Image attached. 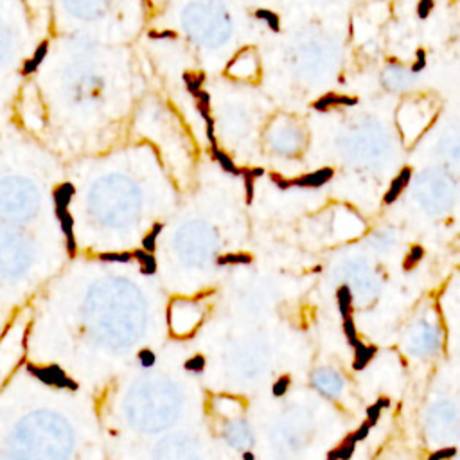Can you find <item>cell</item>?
<instances>
[{
    "mask_svg": "<svg viewBox=\"0 0 460 460\" xmlns=\"http://www.w3.org/2000/svg\"><path fill=\"white\" fill-rule=\"evenodd\" d=\"M431 9H433V0H421L419 6H417V15L421 18H426Z\"/></svg>",
    "mask_w": 460,
    "mask_h": 460,
    "instance_id": "13",
    "label": "cell"
},
{
    "mask_svg": "<svg viewBox=\"0 0 460 460\" xmlns=\"http://www.w3.org/2000/svg\"><path fill=\"white\" fill-rule=\"evenodd\" d=\"M22 335H24V311L11 318L0 313V383L24 360Z\"/></svg>",
    "mask_w": 460,
    "mask_h": 460,
    "instance_id": "2",
    "label": "cell"
},
{
    "mask_svg": "<svg viewBox=\"0 0 460 460\" xmlns=\"http://www.w3.org/2000/svg\"><path fill=\"white\" fill-rule=\"evenodd\" d=\"M356 347H358V353H356V361H354V367H356V369H363V367L369 363V360H371L372 356H374V349L365 347V345H361V343H358Z\"/></svg>",
    "mask_w": 460,
    "mask_h": 460,
    "instance_id": "8",
    "label": "cell"
},
{
    "mask_svg": "<svg viewBox=\"0 0 460 460\" xmlns=\"http://www.w3.org/2000/svg\"><path fill=\"white\" fill-rule=\"evenodd\" d=\"M455 453V449H442V451H437L435 455H431L430 460H442V459H448V457H451V455Z\"/></svg>",
    "mask_w": 460,
    "mask_h": 460,
    "instance_id": "16",
    "label": "cell"
},
{
    "mask_svg": "<svg viewBox=\"0 0 460 460\" xmlns=\"http://www.w3.org/2000/svg\"><path fill=\"white\" fill-rule=\"evenodd\" d=\"M99 261H117V263H124V261H131V254H113V252H108V254H101Z\"/></svg>",
    "mask_w": 460,
    "mask_h": 460,
    "instance_id": "12",
    "label": "cell"
},
{
    "mask_svg": "<svg viewBox=\"0 0 460 460\" xmlns=\"http://www.w3.org/2000/svg\"><path fill=\"white\" fill-rule=\"evenodd\" d=\"M185 367H187L189 371H196V372L201 371V369H203V358H201V356H195L193 360H189L185 363Z\"/></svg>",
    "mask_w": 460,
    "mask_h": 460,
    "instance_id": "14",
    "label": "cell"
},
{
    "mask_svg": "<svg viewBox=\"0 0 460 460\" xmlns=\"http://www.w3.org/2000/svg\"><path fill=\"white\" fill-rule=\"evenodd\" d=\"M185 83H187V88H189V92L193 95L198 94L201 90V85H203V79H205V76L203 74H185Z\"/></svg>",
    "mask_w": 460,
    "mask_h": 460,
    "instance_id": "11",
    "label": "cell"
},
{
    "mask_svg": "<svg viewBox=\"0 0 460 460\" xmlns=\"http://www.w3.org/2000/svg\"><path fill=\"white\" fill-rule=\"evenodd\" d=\"M331 178H333V169H320V171L306 175V177L288 180V183L289 187L291 185H297V187H320V185H324Z\"/></svg>",
    "mask_w": 460,
    "mask_h": 460,
    "instance_id": "3",
    "label": "cell"
},
{
    "mask_svg": "<svg viewBox=\"0 0 460 460\" xmlns=\"http://www.w3.org/2000/svg\"><path fill=\"white\" fill-rule=\"evenodd\" d=\"M47 51H49V41H41L40 47L36 49L35 54H33V58H29L24 63V67H22V74H33V72H36V69L40 67L43 58L47 56Z\"/></svg>",
    "mask_w": 460,
    "mask_h": 460,
    "instance_id": "5",
    "label": "cell"
},
{
    "mask_svg": "<svg viewBox=\"0 0 460 460\" xmlns=\"http://www.w3.org/2000/svg\"><path fill=\"white\" fill-rule=\"evenodd\" d=\"M410 175H412V171H410L408 167H405V169L399 173V177H397L394 182H392L389 193H387V196H385V203H392V201H394L397 196L401 195L403 189H405V185H407L408 180H410Z\"/></svg>",
    "mask_w": 460,
    "mask_h": 460,
    "instance_id": "4",
    "label": "cell"
},
{
    "mask_svg": "<svg viewBox=\"0 0 460 460\" xmlns=\"http://www.w3.org/2000/svg\"><path fill=\"white\" fill-rule=\"evenodd\" d=\"M141 361H142V365H144V367H149L155 361V356L149 353V351H142V353H141Z\"/></svg>",
    "mask_w": 460,
    "mask_h": 460,
    "instance_id": "17",
    "label": "cell"
},
{
    "mask_svg": "<svg viewBox=\"0 0 460 460\" xmlns=\"http://www.w3.org/2000/svg\"><path fill=\"white\" fill-rule=\"evenodd\" d=\"M79 389L22 360L0 383V460H79V428L65 405Z\"/></svg>",
    "mask_w": 460,
    "mask_h": 460,
    "instance_id": "1",
    "label": "cell"
},
{
    "mask_svg": "<svg viewBox=\"0 0 460 460\" xmlns=\"http://www.w3.org/2000/svg\"><path fill=\"white\" fill-rule=\"evenodd\" d=\"M165 36L175 38V33H151V38H165Z\"/></svg>",
    "mask_w": 460,
    "mask_h": 460,
    "instance_id": "18",
    "label": "cell"
},
{
    "mask_svg": "<svg viewBox=\"0 0 460 460\" xmlns=\"http://www.w3.org/2000/svg\"><path fill=\"white\" fill-rule=\"evenodd\" d=\"M286 385H288V383H286V379H283V381H281V383L277 385V389H275V394H283L284 389H286Z\"/></svg>",
    "mask_w": 460,
    "mask_h": 460,
    "instance_id": "19",
    "label": "cell"
},
{
    "mask_svg": "<svg viewBox=\"0 0 460 460\" xmlns=\"http://www.w3.org/2000/svg\"><path fill=\"white\" fill-rule=\"evenodd\" d=\"M417 56H419V59L413 63V67H412V72L413 74H417V72H421L423 69L426 67V58H425V51H419L417 53Z\"/></svg>",
    "mask_w": 460,
    "mask_h": 460,
    "instance_id": "15",
    "label": "cell"
},
{
    "mask_svg": "<svg viewBox=\"0 0 460 460\" xmlns=\"http://www.w3.org/2000/svg\"><path fill=\"white\" fill-rule=\"evenodd\" d=\"M255 18H259V20H265V22L268 24V27H270L271 31H279V27H281L279 17L275 15V13L268 11V9H257V11H255Z\"/></svg>",
    "mask_w": 460,
    "mask_h": 460,
    "instance_id": "9",
    "label": "cell"
},
{
    "mask_svg": "<svg viewBox=\"0 0 460 460\" xmlns=\"http://www.w3.org/2000/svg\"><path fill=\"white\" fill-rule=\"evenodd\" d=\"M356 103V99H353V97H345V95H338V94H327L324 95V97H320L315 105H313V108H317V110H327L329 106H335V105H354Z\"/></svg>",
    "mask_w": 460,
    "mask_h": 460,
    "instance_id": "6",
    "label": "cell"
},
{
    "mask_svg": "<svg viewBox=\"0 0 460 460\" xmlns=\"http://www.w3.org/2000/svg\"><path fill=\"white\" fill-rule=\"evenodd\" d=\"M212 157H214V160L223 167L225 171L232 173V175H239V169H237L236 165H234V162L229 159V155L223 153L221 149H218V146H214L212 148Z\"/></svg>",
    "mask_w": 460,
    "mask_h": 460,
    "instance_id": "7",
    "label": "cell"
},
{
    "mask_svg": "<svg viewBox=\"0 0 460 460\" xmlns=\"http://www.w3.org/2000/svg\"><path fill=\"white\" fill-rule=\"evenodd\" d=\"M135 257H137V261L141 263L142 271H144V273H153L155 271V259H153V255H151V252H135Z\"/></svg>",
    "mask_w": 460,
    "mask_h": 460,
    "instance_id": "10",
    "label": "cell"
}]
</instances>
